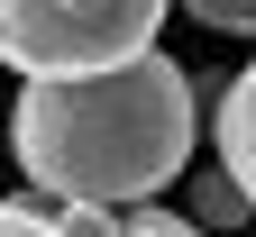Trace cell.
Returning <instances> with one entry per match:
<instances>
[{
  "mask_svg": "<svg viewBox=\"0 0 256 237\" xmlns=\"http://www.w3.org/2000/svg\"><path fill=\"white\" fill-rule=\"evenodd\" d=\"M192 128L202 100L174 55H138L110 73H64V82H18L10 146L28 164L37 201H156L192 164Z\"/></svg>",
  "mask_w": 256,
  "mask_h": 237,
  "instance_id": "1",
  "label": "cell"
},
{
  "mask_svg": "<svg viewBox=\"0 0 256 237\" xmlns=\"http://www.w3.org/2000/svg\"><path fill=\"white\" fill-rule=\"evenodd\" d=\"M128 237H202L183 210H128Z\"/></svg>",
  "mask_w": 256,
  "mask_h": 237,
  "instance_id": "8",
  "label": "cell"
},
{
  "mask_svg": "<svg viewBox=\"0 0 256 237\" xmlns=\"http://www.w3.org/2000/svg\"><path fill=\"white\" fill-rule=\"evenodd\" d=\"M0 237H64V228H55V210H46V201L28 192V201H0Z\"/></svg>",
  "mask_w": 256,
  "mask_h": 237,
  "instance_id": "7",
  "label": "cell"
},
{
  "mask_svg": "<svg viewBox=\"0 0 256 237\" xmlns=\"http://www.w3.org/2000/svg\"><path fill=\"white\" fill-rule=\"evenodd\" d=\"M64 237H128V210H101V201H46Z\"/></svg>",
  "mask_w": 256,
  "mask_h": 237,
  "instance_id": "5",
  "label": "cell"
},
{
  "mask_svg": "<svg viewBox=\"0 0 256 237\" xmlns=\"http://www.w3.org/2000/svg\"><path fill=\"white\" fill-rule=\"evenodd\" d=\"M174 0H0V64L28 82L110 73V64L156 55Z\"/></svg>",
  "mask_w": 256,
  "mask_h": 237,
  "instance_id": "2",
  "label": "cell"
},
{
  "mask_svg": "<svg viewBox=\"0 0 256 237\" xmlns=\"http://www.w3.org/2000/svg\"><path fill=\"white\" fill-rule=\"evenodd\" d=\"M210 137H220V174L247 192L256 210V55L238 64L229 82H220V110H210Z\"/></svg>",
  "mask_w": 256,
  "mask_h": 237,
  "instance_id": "3",
  "label": "cell"
},
{
  "mask_svg": "<svg viewBox=\"0 0 256 237\" xmlns=\"http://www.w3.org/2000/svg\"><path fill=\"white\" fill-rule=\"evenodd\" d=\"M202 27H220V37H256V0H183Z\"/></svg>",
  "mask_w": 256,
  "mask_h": 237,
  "instance_id": "6",
  "label": "cell"
},
{
  "mask_svg": "<svg viewBox=\"0 0 256 237\" xmlns=\"http://www.w3.org/2000/svg\"><path fill=\"white\" fill-rule=\"evenodd\" d=\"M192 210H202V219H192V228H210V237H238L256 210H247V192L229 183V174H220V164H210V174L202 183H192Z\"/></svg>",
  "mask_w": 256,
  "mask_h": 237,
  "instance_id": "4",
  "label": "cell"
}]
</instances>
